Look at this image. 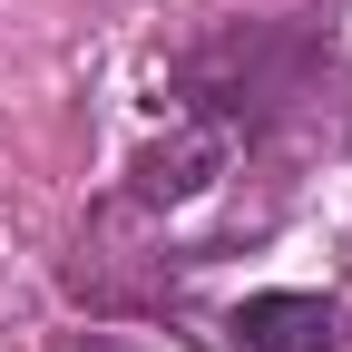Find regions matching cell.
Segmentation results:
<instances>
[{"mask_svg": "<svg viewBox=\"0 0 352 352\" xmlns=\"http://www.w3.org/2000/svg\"><path fill=\"white\" fill-rule=\"evenodd\" d=\"M342 333L333 294H245L226 314V352H342Z\"/></svg>", "mask_w": 352, "mask_h": 352, "instance_id": "cell-1", "label": "cell"}, {"mask_svg": "<svg viewBox=\"0 0 352 352\" xmlns=\"http://www.w3.org/2000/svg\"><path fill=\"white\" fill-rule=\"evenodd\" d=\"M226 157H235V138L226 127H176L166 147H147L138 157V206H186V196H206L215 176H226Z\"/></svg>", "mask_w": 352, "mask_h": 352, "instance_id": "cell-2", "label": "cell"}]
</instances>
